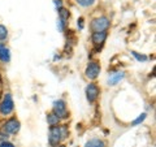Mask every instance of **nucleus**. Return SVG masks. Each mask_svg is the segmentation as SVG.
Instances as JSON below:
<instances>
[{"instance_id": "39448f33", "label": "nucleus", "mask_w": 156, "mask_h": 147, "mask_svg": "<svg viewBox=\"0 0 156 147\" xmlns=\"http://www.w3.org/2000/svg\"><path fill=\"white\" fill-rule=\"evenodd\" d=\"M99 87H98L95 83H90L89 86L86 87V96H87V100H89L90 103H94L96 99H98V96H99Z\"/></svg>"}, {"instance_id": "20e7f679", "label": "nucleus", "mask_w": 156, "mask_h": 147, "mask_svg": "<svg viewBox=\"0 0 156 147\" xmlns=\"http://www.w3.org/2000/svg\"><path fill=\"white\" fill-rule=\"evenodd\" d=\"M53 113H55L58 119H65L68 117V111H66V106L64 100H57L53 103Z\"/></svg>"}, {"instance_id": "6ab92c4d", "label": "nucleus", "mask_w": 156, "mask_h": 147, "mask_svg": "<svg viewBox=\"0 0 156 147\" xmlns=\"http://www.w3.org/2000/svg\"><path fill=\"white\" fill-rule=\"evenodd\" d=\"M58 30H60V31H62V30H64V25H65V22L64 21H61V20L60 18H58Z\"/></svg>"}, {"instance_id": "6e6552de", "label": "nucleus", "mask_w": 156, "mask_h": 147, "mask_svg": "<svg viewBox=\"0 0 156 147\" xmlns=\"http://www.w3.org/2000/svg\"><path fill=\"white\" fill-rule=\"evenodd\" d=\"M92 43L94 45H101V43H104V41L107 39V33L105 31H95L94 34H92Z\"/></svg>"}, {"instance_id": "f8f14e48", "label": "nucleus", "mask_w": 156, "mask_h": 147, "mask_svg": "<svg viewBox=\"0 0 156 147\" xmlns=\"http://www.w3.org/2000/svg\"><path fill=\"white\" fill-rule=\"evenodd\" d=\"M58 16H60V20L61 21H68V18L70 17V13H69V11L68 9H65V8H60L58 9Z\"/></svg>"}, {"instance_id": "2eb2a0df", "label": "nucleus", "mask_w": 156, "mask_h": 147, "mask_svg": "<svg viewBox=\"0 0 156 147\" xmlns=\"http://www.w3.org/2000/svg\"><path fill=\"white\" fill-rule=\"evenodd\" d=\"M77 3L82 7H90L95 3V0H77Z\"/></svg>"}, {"instance_id": "423d86ee", "label": "nucleus", "mask_w": 156, "mask_h": 147, "mask_svg": "<svg viewBox=\"0 0 156 147\" xmlns=\"http://www.w3.org/2000/svg\"><path fill=\"white\" fill-rule=\"evenodd\" d=\"M99 73H100V65L98 64V63H90L86 68L85 74L87 78H90V80H95V78L99 76Z\"/></svg>"}, {"instance_id": "f3484780", "label": "nucleus", "mask_w": 156, "mask_h": 147, "mask_svg": "<svg viewBox=\"0 0 156 147\" xmlns=\"http://www.w3.org/2000/svg\"><path fill=\"white\" fill-rule=\"evenodd\" d=\"M144 119H146V113H142V115L138 117V119L133 121V125H138V124H140V122H142Z\"/></svg>"}, {"instance_id": "412c9836", "label": "nucleus", "mask_w": 156, "mask_h": 147, "mask_svg": "<svg viewBox=\"0 0 156 147\" xmlns=\"http://www.w3.org/2000/svg\"><path fill=\"white\" fill-rule=\"evenodd\" d=\"M55 5L60 9L61 8V0H55Z\"/></svg>"}, {"instance_id": "9d476101", "label": "nucleus", "mask_w": 156, "mask_h": 147, "mask_svg": "<svg viewBox=\"0 0 156 147\" xmlns=\"http://www.w3.org/2000/svg\"><path fill=\"white\" fill-rule=\"evenodd\" d=\"M124 78V72H119V73H113L111 74V77L108 78V83L111 86H115L116 83H119L121 80Z\"/></svg>"}, {"instance_id": "f257e3e1", "label": "nucleus", "mask_w": 156, "mask_h": 147, "mask_svg": "<svg viewBox=\"0 0 156 147\" xmlns=\"http://www.w3.org/2000/svg\"><path fill=\"white\" fill-rule=\"evenodd\" d=\"M109 27V20L107 17H99L95 18L94 21L91 22V29L95 31H105Z\"/></svg>"}, {"instance_id": "aec40b11", "label": "nucleus", "mask_w": 156, "mask_h": 147, "mask_svg": "<svg viewBox=\"0 0 156 147\" xmlns=\"http://www.w3.org/2000/svg\"><path fill=\"white\" fill-rule=\"evenodd\" d=\"M2 147H14L11 142H7V141H4V142H2Z\"/></svg>"}, {"instance_id": "5701e85b", "label": "nucleus", "mask_w": 156, "mask_h": 147, "mask_svg": "<svg viewBox=\"0 0 156 147\" xmlns=\"http://www.w3.org/2000/svg\"><path fill=\"white\" fill-rule=\"evenodd\" d=\"M78 22H80V29L83 27V23H82V22H83V18H80V21H78Z\"/></svg>"}, {"instance_id": "f03ea898", "label": "nucleus", "mask_w": 156, "mask_h": 147, "mask_svg": "<svg viewBox=\"0 0 156 147\" xmlns=\"http://www.w3.org/2000/svg\"><path fill=\"white\" fill-rule=\"evenodd\" d=\"M13 108H14V103H13L11 94H5V96H4V99L2 102V106H0V112L3 115H9V113H12Z\"/></svg>"}, {"instance_id": "7ed1b4c3", "label": "nucleus", "mask_w": 156, "mask_h": 147, "mask_svg": "<svg viewBox=\"0 0 156 147\" xmlns=\"http://www.w3.org/2000/svg\"><path fill=\"white\" fill-rule=\"evenodd\" d=\"M61 141V134H60V128L58 126H51L50 129V137H48V142L52 147H57V145Z\"/></svg>"}, {"instance_id": "9b49d317", "label": "nucleus", "mask_w": 156, "mask_h": 147, "mask_svg": "<svg viewBox=\"0 0 156 147\" xmlns=\"http://www.w3.org/2000/svg\"><path fill=\"white\" fill-rule=\"evenodd\" d=\"M85 147H105V145H104V142L100 139H91L87 142Z\"/></svg>"}, {"instance_id": "4be33fe9", "label": "nucleus", "mask_w": 156, "mask_h": 147, "mask_svg": "<svg viewBox=\"0 0 156 147\" xmlns=\"http://www.w3.org/2000/svg\"><path fill=\"white\" fill-rule=\"evenodd\" d=\"M7 138V135H5V133H0V141H3L4 142V139Z\"/></svg>"}, {"instance_id": "dca6fc26", "label": "nucleus", "mask_w": 156, "mask_h": 147, "mask_svg": "<svg viewBox=\"0 0 156 147\" xmlns=\"http://www.w3.org/2000/svg\"><path fill=\"white\" fill-rule=\"evenodd\" d=\"M60 128V134H61V139H64L68 137V129H66V126L65 125H62V126H58Z\"/></svg>"}, {"instance_id": "1a4fd4ad", "label": "nucleus", "mask_w": 156, "mask_h": 147, "mask_svg": "<svg viewBox=\"0 0 156 147\" xmlns=\"http://www.w3.org/2000/svg\"><path fill=\"white\" fill-rule=\"evenodd\" d=\"M0 60L3 63H8L11 60V53H9V50L5 48L4 45H0Z\"/></svg>"}, {"instance_id": "4468645a", "label": "nucleus", "mask_w": 156, "mask_h": 147, "mask_svg": "<svg viewBox=\"0 0 156 147\" xmlns=\"http://www.w3.org/2000/svg\"><path fill=\"white\" fill-rule=\"evenodd\" d=\"M8 37V30H7V27L5 26H3V25H0V41H4Z\"/></svg>"}, {"instance_id": "b1692460", "label": "nucleus", "mask_w": 156, "mask_h": 147, "mask_svg": "<svg viewBox=\"0 0 156 147\" xmlns=\"http://www.w3.org/2000/svg\"><path fill=\"white\" fill-rule=\"evenodd\" d=\"M60 147H65V146H60Z\"/></svg>"}, {"instance_id": "ddd939ff", "label": "nucleus", "mask_w": 156, "mask_h": 147, "mask_svg": "<svg viewBox=\"0 0 156 147\" xmlns=\"http://www.w3.org/2000/svg\"><path fill=\"white\" fill-rule=\"evenodd\" d=\"M47 122L51 126H55V125H57V122H58V117L55 113H50L47 116Z\"/></svg>"}, {"instance_id": "a211bd4d", "label": "nucleus", "mask_w": 156, "mask_h": 147, "mask_svg": "<svg viewBox=\"0 0 156 147\" xmlns=\"http://www.w3.org/2000/svg\"><path fill=\"white\" fill-rule=\"evenodd\" d=\"M131 53H133V55H134V57H136V59H138V60H142V61L147 60V57H146V56H143V55H138V53H136V52H131Z\"/></svg>"}, {"instance_id": "0eeeda50", "label": "nucleus", "mask_w": 156, "mask_h": 147, "mask_svg": "<svg viewBox=\"0 0 156 147\" xmlns=\"http://www.w3.org/2000/svg\"><path fill=\"white\" fill-rule=\"evenodd\" d=\"M3 129L5 133H9V134H16L17 131L20 130V122L16 120V119H11L8 120L5 124H4Z\"/></svg>"}]
</instances>
